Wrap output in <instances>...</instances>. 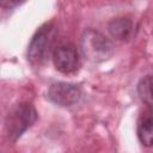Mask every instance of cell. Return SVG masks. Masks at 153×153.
Listing matches in <instances>:
<instances>
[{
  "instance_id": "obj_1",
  "label": "cell",
  "mask_w": 153,
  "mask_h": 153,
  "mask_svg": "<svg viewBox=\"0 0 153 153\" xmlns=\"http://www.w3.org/2000/svg\"><path fill=\"white\" fill-rule=\"evenodd\" d=\"M57 31L54 23L43 24L32 36L27 48V60L33 66L43 65L54 51Z\"/></svg>"
},
{
  "instance_id": "obj_2",
  "label": "cell",
  "mask_w": 153,
  "mask_h": 153,
  "mask_svg": "<svg viewBox=\"0 0 153 153\" xmlns=\"http://www.w3.org/2000/svg\"><path fill=\"white\" fill-rule=\"evenodd\" d=\"M37 120V111L30 103L17 104L5 120V131L11 142H16Z\"/></svg>"
},
{
  "instance_id": "obj_3",
  "label": "cell",
  "mask_w": 153,
  "mask_h": 153,
  "mask_svg": "<svg viewBox=\"0 0 153 153\" xmlns=\"http://www.w3.org/2000/svg\"><path fill=\"white\" fill-rule=\"evenodd\" d=\"M81 50L87 60L102 62L112 55L114 48L111 42L100 32L86 30L81 37Z\"/></svg>"
},
{
  "instance_id": "obj_4",
  "label": "cell",
  "mask_w": 153,
  "mask_h": 153,
  "mask_svg": "<svg viewBox=\"0 0 153 153\" xmlns=\"http://www.w3.org/2000/svg\"><path fill=\"white\" fill-rule=\"evenodd\" d=\"M53 61L57 71L71 74L79 68V54L72 43H61L53 51Z\"/></svg>"
},
{
  "instance_id": "obj_5",
  "label": "cell",
  "mask_w": 153,
  "mask_h": 153,
  "mask_svg": "<svg viewBox=\"0 0 153 153\" xmlns=\"http://www.w3.org/2000/svg\"><path fill=\"white\" fill-rule=\"evenodd\" d=\"M81 92L76 85L68 82H54L48 90V98L60 106H72L80 99Z\"/></svg>"
},
{
  "instance_id": "obj_6",
  "label": "cell",
  "mask_w": 153,
  "mask_h": 153,
  "mask_svg": "<svg viewBox=\"0 0 153 153\" xmlns=\"http://www.w3.org/2000/svg\"><path fill=\"white\" fill-rule=\"evenodd\" d=\"M137 137L140 142L146 146H153V111L151 109L143 111L137 120Z\"/></svg>"
},
{
  "instance_id": "obj_7",
  "label": "cell",
  "mask_w": 153,
  "mask_h": 153,
  "mask_svg": "<svg viewBox=\"0 0 153 153\" xmlns=\"http://www.w3.org/2000/svg\"><path fill=\"white\" fill-rule=\"evenodd\" d=\"M109 31L112 37L116 39L124 41L130 37L133 31V23L128 18H116L110 22L109 24Z\"/></svg>"
},
{
  "instance_id": "obj_8",
  "label": "cell",
  "mask_w": 153,
  "mask_h": 153,
  "mask_svg": "<svg viewBox=\"0 0 153 153\" xmlns=\"http://www.w3.org/2000/svg\"><path fill=\"white\" fill-rule=\"evenodd\" d=\"M137 93L141 100L153 111V74L146 75L137 84Z\"/></svg>"
},
{
  "instance_id": "obj_9",
  "label": "cell",
  "mask_w": 153,
  "mask_h": 153,
  "mask_svg": "<svg viewBox=\"0 0 153 153\" xmlns=\"http://www.w3.org/2000/svg\"><path fill=\"white\" fill-rule=\"evenodd\" d=\"M24 0H0L1 6L4 8H13L16 6H18L19 4H22Z\"/></svg>"
}]
</instances>
